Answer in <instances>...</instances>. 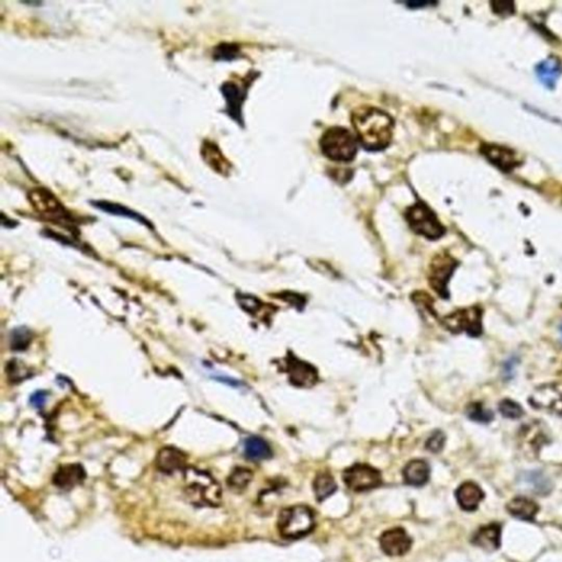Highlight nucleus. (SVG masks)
Instances as JSON below:
<instances>
[{"instance_id": "7ed1b4c3", "label": "nucleus", "mask_w": 562, "mask_h": 562, "mask_svg": "<svg viewBox=\"0 0 562 562\" xmlns=\"http://www.w3.org/2000/svg\"><path fill=\"white\" fill-rule=\"evenodd\" d=\"M323 154L332 161H351L357 154V142L348 130L339 127L328 129L320 140Z\"/></svg>"}, {"instance_id": "a878e982", "label": "nucleus", "mask_w": 562, "mask_h": 562, "mask_svg": "<svg viewBox=\"0 0 562 562\" xmlns=\"http://www.w3.org/2000/svg\"><path fill=\"white\" fill-rule=\"evenodd\" d=\"M31 341L32 333L29 328H15L10 335V346L13 351H24L29 347Z\"/></svg>"}, {"instance_id": "f704fd0d", "label": "nucleus", "mask_w": 562, "mask_h": 562, "mask_svg": "<svg viewBox=\"0 0 562 562\" xmlns=\"http://www.w3.org/2000/svg\"><path fill=\"white\" fill-rule=\"evenodd\" d=\"M560 333H561L562 335V323L560 324Z\"/></svg>"}, {"instance_id": "dca6fc26", "label": "nucleus", "mask_w": 562, "mask_h": 562, "mask_svg": "<svg viewBox=\"0 0 562 562\" xmlns=\"http://www.w3.org/2000/svg\"><path fill=\"white\" fill-rule=\"evenodd\" d=\"M472 543L487 552L499 549L501 545V526L497 523L483 526L474 533Z\"/></svg>"}, {"instance_id": "5701e85b", "label": "nucleus", "mask_w": 562, "mask_h": 562, "mask_svg": "<svg viewBox=\"0 0 562 562\" xmlns=\"http://www.w3.org/2000/svg\"><path fill=\"white\" fill-rule=\"evenodd\" d=\"M537 75L545 86L552 88L561 73V65L556 58H548L537 66Z\"/></svg>"}, {"instance_id": "c85d7f7f", "label": "nucleus", "mask_w": 562, "mask_h": 562, "mask_svg": "<svg viewBox=\"0 0 562 562\" xmlns=\"http://www.w3.org/2000/svg\"><path fill=\"white\" fill-rule=\"evenodd\" d=\"M499 410L503 417L506 419H517L523 417L524 410L520 404L513 401L511 399H504L499 404Z\"/></svg>"}, {"instance_id": "4be33fe9", "label": "nucleus", "mask_w": 562, "mask_h": 562, "mask_svg": "<svg viewBox=\"0 0 562 562\" xmlns=\"http://www.w3.org/2000/svg\"><path fill=\"white\" fill-rule=\"evenodd\" d=\"M245 455L250 460H264L271 457V449L268 444L261 437H250L245 440Z\"/></svg>"}, {"instance_id": "1a4fd4ad", "label": "nucleus", "mask_w": 562, "mask_h": 562, "mask_svg": "<svg viewBox=\"0 0 562 562\" xmlns=\"http://www.w3.org/2000/svg\"><path fill=\"white\" fill-rule=\"evenodd\" d=\"M533 408L545 410L562 417V383H549L539 387L529 396Z\"/></svg>"}, {"instance_id": "2eb2a0df", "label": "nucleus", "mask_w": 562, "mask_h": 562, "mask_svg": "<svg viewBox=\"0 0 562 562\" xmlns=\"http://www.w3.org/2000/svg\"><path fill=\"white\" fill-rule=\"evenodd\" d=\"M222 94L227 100V113L236 122L243 123L242 104L244 102L245 91L234 83H225L221 88Z\"/></svg>"}, {"instance_id": "9b49d317", "label": "nucleus", "mask_w": 562, "mask_h": 562, "mask_svg": "<svg viewBox=\"0 0 562 562\" xmlns=\"http://www.w3.org/2000/svg\"><path fill=\"white\" fill-rule=\"evenodd\" d=\"M380 547L387 556L398 557L410 552L412 539L402 527H394L381 535Z\"/></svg>"}, {"instance_id": "aec40b11", "label": "nucleus", "mask_w": 562, "mask_h": 562, "mask_svg": "<svg viewBox=\"0 0 562 562\" xmlns=\"http://www.w3.org/2000/svg\"><path fill=\"white\" fill-rule=\"evenodd\" d=\"M431 469L424 460H412L403 470L404 481L413 487H421L430 479Z\"/></svg>"}, {"instance_id": "f3484780", "label": "nucleus", "mask_w": 562, "mask_h": 562, "mask_svg": "<svg viewBox=\"0 0 562 562\" xmlns=\"http://www.w3.org/2000/svg\"><path fill=\"white\" fill-rule=\"evenodd\" d=\"M85 479V472L81 465H66L61 467L53 476V482L56 487L63 490H70L81 483Z\"/></svg>"}, {"instance_id": "7c9ffc66", "label": "nucleus", "mask_w": 562, "mask_h": 562, "mask_svg": "<svg viewBox=\"0 0 562 562\" xmlns=\"http://www.w3.org/2000/svg\"><path fill=\"white\" fill-rule=\"evenodd\" d=\"M8 376L11 380L21 381L26 377V368L20 362H13L8 364Z\"/></svg>"}, {"instance_id": "4468645a", "label": "nucleus", "mask_w": 562, "mask_h": 562, "mask_svg": "<svg viewBox=\"0 0 562 562\" xmlns=\"http://www.w3.org/2000/svg\"><path fill=\"white\" fill-rule=\"evenodd\" d=\"M483 497L481 488L474 482H465L456 491V499L459 506L468 512L476 511Z\"/></svg>"}, {"instance_id": "0eeeda50", "label": "nucleus", "mask_w": 562, "mask_h": 562, "mask_svg": "<svg viewBox=\"0 0 562 562\" xmlns=\"http://www.w3.org/2000/svg\"><path fill=\"white\" fill-rule=\"evenodd\" d=\"M444 324L453 333L466 332L478 337L482 334V310L479 307H472L456 311L444 318Z\"/></svg>"}, {"instance_id": "20e7f679", "label": "nucleus", "mask_w": 562, "mask_h": 562, "mask_svg": "<svg viewBox=\"0 0 562 562\" xmlns=\"http://www.w3.org/2000/svg\"><path fill=\"white\" fill-rule=\"evenodd\" d=\"M187 474L185 492L191 503L200 506H218L221 503V487L212 476L195 472Z\"/></svg>"}, {"instance_id": "cd10ccee", "label": "nucleus", "mask_w": 562, "mask_h": 562, "mask_svg": "<svg viewBox=\"0 0 562 562\" xmlns=\"http://www.w3.org/2000/svg\"><path fill=\"white\" fill-rule=\"evenodd\" d=\"M524 482H527V484L531 485L535 493H538V495H546V493H549L550 490H552L550 482L542 474H538V472L527 474Z\"/></svg>"}, {"instance_id": "39448f33", "label": "nucleus", "mask_w": 562, "mask_h": 562, "mask_svg": "<svg viewBox=\"0 0 562 562\" xmlns=\"http://www.w3.org/2000/svg\"><path fill=\"white\" fill-rule=\"evenodd\" d=\"M406 216L411 229L428 240H438L445 234V227L424 202L415 203L406 211Z\"/></svg>"}, {"instance_id": "6e6552de", "label": "nucleus", "mask_w": 562, "mask_h": 562, "mask_svg": "<svg viewBox=\"0 0 562 562\" xmlns=\"http://www.w3.org/2000/svg\"><path fill=\"white\" fill-rule=\"evenodd\" d=\"M458 262L453 259L448 254H440L436 256L431 265L430 284L433 289L437 292L442 298L449 297L447 284L457 268Z\"/></svg>"}, {"instance_id": "2f4dec72", "label": "nucleus", "mask_w": 562, "mask_h": 562, "mask_svg": "<svg viewBox=\"0 0 562 562\" xmlns=\"http://www.w3.org/2000/svg\"><path fill=\"white\" fill-rule=\"evenodd\" d=\"M47 396H49V393H47V391H37V392H34L31 398H30V403H31L33 408L42 409V408L45 406V403H47Z\"/></svg>"}, {"instance_id": "412c9836", "label": "nucleus", "mask_w": 562, "mask_h": 562, "mask_svg": "<svg viewBox=\"0 0 562 562\" xmlns=\"http://www.w3.org/2000/svg\"><path fill=\"white\" fill-rule=\"evenodd\" d=\"M508 512L514 517L520 518L523 521L533 522V518L538 513L539 506L533 501L529 500L527 497H518L513 499L506 505Z\"/></svg>"}, {"instance_id": "b1692460", "label": "nucleus", "mask_w": 562, "mask_h": 562, "mask_svg": "<svg viewBox=\"0 0 562 562\" xmlns=\"http://www.w3.org/2000/svg\"><path fill=\"white\" fill-rule=\"evenodd\" d=\"M337 489L335 480L330 474H320L313 481V491L319 502L326 500Z\"/></svg>"}, {"instance_id": "f03ea898", "label": "nucleus", "mask_w": 562, "mask_h": 562, "mask_svg": "<svg viewBox=\"0 0 562 562\" xmlns=\"http://www.w3.org/2000/svg\"><path fill=\"white\" fill-rule=\"evenodd\" d=\"M314 513L305 505H296L281 511L278 517V531L284 538L307 536L314 529Z\"/></svg>"}, {"instance_id": "bb28decb", "label": "nucleus", "mask_w": 562, "mask_h": 562, "mask_svg": "<svg viewBox=\"0 0 562 562\" xmlns=\"http://www.w3.org/2000/svg\"><path fill=\"white\" fill-rule=\"evenodd\" d=\"M467 415L472 421L483 423V424H487V423H490L495 419L493 412L490 411L489 409H485L481 403L470 404L468 409H467Z\"/></svg>"}, {"instance_id": "9d476101", "label": "nucleus", "mask_w": 562, "mask_h": 562, "mask_svg": "<svg viewBox=\"0 0 562 562\" xmlns=\"http://www.w3.org/2000/svg\"><path fill=\"white\" fill-rule=\"evenodd\" d=\"M29 199L32 206L40 214H45L47 218L54 221H70V216L67 210L64 209L62 203L55 198L54 195L45 189H34L29 193Z\"/></svg>"}, {"instance_id": "a211bd4d", "label": "nucleus", "mask_w": 562, "mask_h": 562, "mask_svg": "<svg viewBox=\"0 0 562 562\" xmlns=\"http://www.w3.org/2000/svg\"><path fill=\"white\" fill-rule=\"evenodd\" d=\"M186 455L176 448L165 447L157 455V467L161 472L172 474L185 467Z\"/></svg>"}, {"instance_id": "ddd939ff", "label": "nucleus", "mask_w": 562, "mask_h": 562, "mask_svg": "<svg viewBox=\"0 0 562 562\" xmlns=\"http://www.w3.org/2000/svg\"><path fill=\"white\" fill-rule=\"evenodd\" d=\"M287 371L290 381L299 387H311L318 381V372L312 366L297 358H289L287 362Z\"/></svg>"}, {"instance_id": "423d86ee", "label": "nucleus", "mask_w": 562, "mask_h": 562, "mask_svg": "<svg viewBox=\"0 0 562 562\" xmlns=\"http://www.w3.org/2000/svg\"><path fill=\"white\" fill-rule=\"evenodd\" d=\"M343 480L349 490L354 492H367L377 489L383 484L381 472L369 465L357 463L347 468Z\"/></svg>"}, {"instance_id": "c756f323", "label": "nucleus", "mask_w": 562, "mask_h": 562, "mask_svg": "<svg viewBox=\"0 0 562 562\" xmlns=\"http://www.w3.org/2000/svg\"><path fill=\"white\" fill-rule=\"evenodd\" d=\"M445 445V435L442 432L434 433L426 442V448L432 453H440Z\"/></svg>"}, {"instance_id": "6ab92c4d", "label": "nucleus", "mask_w": 562, "mask_h": 562, "mask_svg": "<svg viewBox=\"0 0 562 562\" xmlns=\"http://www.w3.org/2000/svg\"><path fill=\"white\" fill-rule=\"evenodd\" d=\"M90 203L91 206L104 211L106 214H112V216H125V218H129V219L136 220L138 223L144 224L146 227L153 229V225H152L149 220L144 218L143 216H140L136 211L131 210V209L127 208L122 204L106 200L91 201Z\"/></svg>"}, {"instance_id": "72a5a7b5", "label": "nucleus", "mask_w": 562, "mask_h": 562, "mask_svg": "<svg viewBox=\"0 0 562 562\" xmlns=\"http://www.w3.org/2000/svg\"><path fill=\"white\" fill-rule=\"evenodd\" d=\"M492 7L495 13H499L501 16L505 15H511L514 10V6L512 3H504V1H497V3H492Z\"/></svg>"}, {"instance_id": "f257e3e1", "label": "nucleus", "mask_w": 562, "mask_h": 562, "mask_svg": "<svg viewBox=\"0 0 562 562\" xmlns=\"http://www.w3.org/2000/svg\"><path fill=\"white\" fill-rule=\"evenodd\" d=\"M357 138L368 151H381L390 145L393 120L390 115L377 108L362 107L351 115Z\"/></svg>"}, {"instance_id": "473e14b6", "label": "nucleus", "mask_w": 562, "mask_h": 562, "mask_svg": "<svg viewBox=\"0 0 562 562\" xmlns=\"http://www.w3.org/2000/svg\"><path fill=\"white\" fill-rule=\"evenodd\" d=\"M216 55H219V58L221 60H230V58H234L237 53V47L233 45H224L218 47V51H216Z\"/></svg>"}, {"instance_id": "f8f14e48", "label": "nucleus", "mask_w": 562, "mask_h": 562, "mask_svg": "<svg viewBox=\"0 0 562 562\" xmlns=\"http://www.w3.org/2000/svg\"><path fill=\"white\" fill-rule=\"evenodd\" d=\"M482 154L491 161L492 164H495L505 172H511L520 165L515 153L511 150L505 149L503 146L485 144L482 147Z\"/></svg>"}, {"instance_id": "393cba45", "label": "nucleus", "mask_w": 562, "mask_h": 562, "mask_svg": "<svg viewBox=\"0 0 562 562\" xmlns=\"http://www.w3.org/2000/svg\"><path fill=\"white\" fill-rule=\"evenodd\" d=\"M252 474L250 470L245 468H236L232 472L227 479V484L234 491H243L252 481Z\"/></svg>"}]
</instances>
